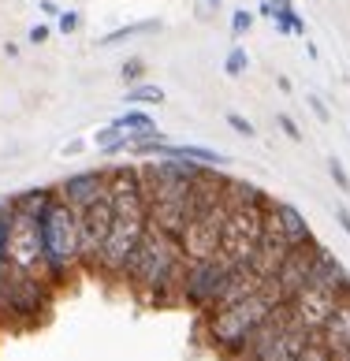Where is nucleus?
Masks as SVG:
<instances>
[{"instance_id": "nucleus-1", "label": "nucleus", "mask_w": 350, "mask_h": 361, "mask_svg": "<svg viewBox=\"0 0 350 361\" xmlns=\"http://www.w3.org/2000/svg\"><path fill=\"white\" fill-rule=\"evenodd\" d=\"M279 305L284 302H279L276 290L265 283L253 298L239 302V305H227V310H217V313H205V339H209V346L217 354H224V357H242L246 354L250 336L279 310Z\"/></svg>"}, {"instance_id": "nucleus-2", "label": "nucleus", "mask_w": 350, "mask_h": 361, "mask_svg": "<svg viewBox=\"0 0 350 361\" xmlns=\"http://www.w3.org/2000/svg\"><path fill=\"white\" fill-rule=\"evenodd\" d=\"M37 231H42L45 276L52 283H64L67 269L78 261V212L56 197V202L45 209V216L37 220Z\"/></svg>"}, {"instance_id": "nucleus-3", "label": "nucleus", "mask_w": 350, "mask_h": 361, "mask_svg": "<svg viewBox=\"0 0 350 361\" xmlns=\"http://www.w3.org/2000/svg\"><path fill=\"white\" fill-rule=\"evenodd\" d=\"M145 231H150V209H116V224H112V231H109V238H104V246H101L97 272L123 279V269H127L131 253L138 250Z\"/></svg>"}, {"instance_id": "nucleus-4", "label": "nucleus", "mask_w": 350, "mask_h": 361, "mask_svg": "<svg viewBox=\"0 0 350 361\" xmlns=\"http://www.w3.org/2000/svg\"><path fill=\"white\" fill-rule=\"evenodd\" d=\"M268 209L272 205H227L224 235H220V253L227 261H250V253L258 250V238L265 231Z\"/></svg>"}, {"instance_id": "nucleus-5", "label": "nucleus", "mask_w": 350, "mask_h": 361, "mask_svg": "<svg viewBox=\"0 0 350 361\" xmlns=\"http://www.w3.org/2000/svg\"><path fill=\"white\" fill-rule=\"evenodd\" d=\"M235 261H227L224 253H217V257H198V261H186V272H183V294L179 302L191 305V310H201L209 313L212 302H217V294L224 287L227 272H231Z\"/></svg>"}, {"instance_id": "nucleus-6", "label": "nucleus", "mask_w": 350, "mask_h": 361, "mask_svg": "<svg viewBox=\"0 0 350 361\" xmlns=\"http://www.w3.org/2000/svg\"><path fill=\"white\" fill-rule=\"evenodd\" d=\"M112 224H116V205H112L109 194L97 197L90 209L78 212V261H83L86 269H93V272H97L101 246H104V238H109Z\"/></svg>"}, {"instance_id": "nucleus-7", "label": "nucleus", "mask_w": 350, "mask_h": 361, "mask_svg": "<svg viewBox=\"0 0 350 361\" xmlns=\"http://www.w3.org/2000/svg\"><path fill=\"white\" fill-rule=\"evenodd\" d=\"M339 305H343V302L335 298L332 290L317 287V283H306V287L287 302V317H291L294 328L309 331V336H320V328L328 324V317L339 310Z\"/></svg>"}, {"instance_id": "nucleus-8", "label": "nucleus", "mask_w": 350, "mask_h": 361, "mask_svg": "<svg viewBox=\"0 0 350 361\" xmlns=\"http://www.w3.org/2000/svg\"><path fill=\"white\" fill-rule=\"evenodd\" d=\"M8 264H16L23 272L45 276L42 264V231H37V220L26 216V212L11 209V235H8Z\"/></svg>"}, {"instance_id": "nucleus-9", "label": "nucleus", "mask_w": 350, "mask_h": 361, "mask_svg": "<svg viewBox=\"0 0 350 361\" xmlns=\"http://www.w3.org/2000/svg\"><path fill=\"white\" fill-rule=\"evenodd\" d=\"M224 220H227V202H220L217 209L201 212V216L191 220L183 235V253L186 261H198V257H217L220 253V235H224Z\"/></svg>"}, {"instance_id": "nucleus-10", "label": "nucleus", "mask_w": 350, "mask_h": 361, "mask_svg": "<svg viewBox=\"0 0 350 361\" xmlns=\"http://www.w3.org/2000/svg\"><path fill=\"white\" fill-rule=\"evenodd\" d=\"M317 253H320V243H317V238H313V243H306V246H294V250L287 253V261L279 264V272L268 279V287L276 290V298L284 302V305L309 283V272H313Z\"/></svg>"}, {"instance_id": "nucleus-11", "label": "nucleus", "mask_w": 350, "mask_h": 361, "mask_svg": "<svg viewBox=\"0 0 350 361\" xmlns=\"http://www.w3.org/2000/svg\"><path fill=\"white\" fill-rule=\"evenodd\" d=\"M294 246L287 243V235L284 231H279V224L272 220V212H268V220H265V231H261V238H258V250H253L250 253V269L253 272H258L261 279H265V283H268V279H272L276 272H279V264H284L287 261V253H291Z\"/></svg>"}, {"instance_id": "nucleus-12", "label": "nucleus", "mask_w": 350, "mask_h": 361, "mask_svg": "<svg viewBox=\"0 0 350 361\" xmlns=\"http://www.w3.org/2000/svg\"><path fill=\"white\" fill-rule=\"evenodd\" d=\"M317 336H309V331H302V328H294V324H287L284 331H276L272 339H265V343H258L253 350L242 357V361H294L309 343H313Z\"/></svg>"}, {"instance_id": "nucleus-13", "label": "nucleus", "mask_w": 350, "mask_h": 361, "mask_svg": "<svg viewBox=\"0 0 350 361\" xmlns=\"http://www.w3.org/2000/svg\"><path fill=\"white\" fill-rule=\"evenodd\" d=\"M60 202H67L75 212H83V209H90L97 197H104L109 194V171H78V176H67L64 183H60Z\"/></svg>"}, {"instance_id": "nucleus-14", "label": "nucleus", "mask_w": 350, "mask_h": 361, "mask_svg": "<svg viewBox=\"0 0 350 361\" xmlns=\"http://www.w3.org/2000/svg\"><path fill=\"white\" fill-rule=\"evenodd\" d=\"M309 283H317V287H325L332 290L339 302H350V272H346V264L335 257L332 250L320 246L317 253V261H313V272H309Z\"/></svg>"}, {"instance_id": "nucleus-15", "label": "nucleus", "mask_w": 350, "mask_h": 361, "mask_svg": "<svg viewBox=\"0 0 350 361\" xmlns=\"http://www.w3.org/2000/svg\"><path fill=\"white\" fill-rule=\"evenodd\" d=\"M317 339L335 354V361H346L350 357V302H343L339 310L328 317V324L320 328Z\"/></svg>"}, {"instance_id": "nucleus-16", "label": "nucleus", "mask_w": 350, "mask_h": 361, "mask_svg": "<svg viewBox=\"0 0 350 361\" xmlns=\"http://www.w3.org/2000/svg\"><path fill=\"white\" fill-rule=\"evenodd\" d=\"M272 220L279 224V231L287 235V243L291 246H306V243H313V231H309V224L298 209H294L291 202H272Z\"/></svg>"}, {"instance_id": "nucleus-17", "label": "nucleus", "mask_w": 350, "mask_h": 361, "mask_svg": "<svg viewBox=\"0 0 350 361\" xmlns=\"http://www.w3.org/2000/svg\"><path fill=\"white\" fill-rule=\"evenodd\" d=\"M56 197H60L56 190H45V186H42V190H26V194H19L16 202H11V209H16V212H26V216H34V220H42L45 209L56 202Z\"/></svg>"}, {"instance_id": "nucleus-18", "label": "nucleus", "mask_w": 350, "mask_h": 361, "mask_svg": "<svg viewBox=\"0 0 350 361\" xmlns=\"http://www.w3.org/2000/svg\"><path fill=\"white\" fill-rule=\"evenodd\" d=\"M272 23H276L279 34H298V37H306V19L294 11L291 0H272Z\"/></svg>"}, {"instance_id": "nucleus-19", "label": "nucleus", "mask_w": 350, "mask_h": 361, "mask_svg": "<svg viewBox=\"0 0 350 361\" xmlns=\"http://www.w3.org/2000/svg\"><path fill=\"white\" fill-rule=\"evenodd\" d=\"M93 142H97L101 153H123V149H131V135H127V130H119L116 123L97 130V138H93Z\"/></svg>"}, {"instance_id": "nucleus-20", "label": "nucleus", "mask_w": 350, "mask_h": 361, "mask_svg": "<svg viewBox=\"0 0 350 361\" xmlns=\"http://www.w3.org/2000/svg\"><path fill=\"white\" fill-rule=\"evenodd\" d=\"M157 30H160V23H157V19L131 23V26H119V30L104 34V37H101V45H119V42H127V37H142V34H157Z\"/></svg>"}, {"instance_id": "nucleus-21", "label": "nucleus", "mask_w": 350, "mask_h": 361, "mask_svg": "<svg viewBox=\"0 0 350 361\" xmlns=\"http://www.w3.org/2000/svg\"><path fill=\"white\" fill-rule=\"evenodd\" d=\"M164 101V90L160 86H150V82H138L127 90V104H160Z\"/></svg>"}, {"instance_id": "nucleus-22", "label": "nucleus", "mask_w": 350, "mask_h": 361, "mask_svg": "<svg viewBox=\"0 0 350 361\" xmlns=\"http://www.w3.org/2000/svg\"><path fill=\"white\" fill-rule=\"evenodd\" d=\"M246 68H250V56H246V49H231L227 52V60H224V75H231V78H239V75H246Z\"/></svg>"}, {"instance_id": "nucleus-23", "label": "nucleus", "mask_w": 350, "mask_h": 361, "mask_svg": "<svg viewBox=\"0 0 350 361\" xmlns=\"http://www.w3.org/2000/svg\"><path fill=\"white\" fill-rule=\"evenodd\" d=\"M294 361H335V354H332L320 339H313V343H309V346H306V350H302L298 357H294Z\"/></svg>"}, {"instance_id": "nucleus-24", "label": "nucleus", "mask_w": 350, "mask_h": 361, "mask_svg": "<svg viewBox=\"0 0 350 361\" xmlns=\"http://www.w3.org/2000/svg\"><path fill=\"white\" fill-rule=\"evenodd\" d=\"M224 119H227V127H231V130H239L242 138H253V135H258V127H253L246 116H239V112H227Z\"/></svg>"}, {"instance_id": "nucleus-25", "label": "nucleus", "mask_w": 350, "mask_h": 361, "mask_svg": "<svg viewBox=\"0 0 350 361\" xmlns=\"http://www.w3.org/2000/svg\"><path fill=\"white\" fill-rule=\"evenodd\" d=\"M328 176L335 179V186H339V190H350V176H346V168H343L339 157H328Z\"/></svg>"}, {"instance_id": "nucleus-26", "label": "nucleus", "mask_w": 350, "mask_h": 361, "mask_svg": "<svg viewBox=\"0 0 350 361\" xmlns=\"http://www.w3.org/2000/svg\"><path fill=\"white\" fill-rule=\"evenodd\" d=\"M78 26H83V16H78V11H60L56 16V30L60 34H75Z\"/></svg>"}, {"instance_id": "nucleus-27", "label": "nucleus", "mask_w": 350, "mask_h": 361, "mask_svg": "<svg viewBox=\"0 0 350 361\" xmlns=\"http://www.w3.org/2000/svg\"><path fill=\"white\" fill-rule=\"evenodd\" d=\"M250 26H253V11H246V8H239L235 16H231V34H235V37H242V34L250 30Z\"/></svg>"}, {"instance_id": "nucleus-28", "label": "nucleus", "mask_w": 350, "mask_h": 361, "mask_svg": "<svg viewBox=\"0 0 350 361\" xmlns=\"http://www.w3.org/2000/svg\"><path fill=\"white\" fill-rule=\"evenodd\" d=\"M276 123H279V130H284L291 142H302V130H298V123H294L287 112H279V116H276Z\"/></svg>"}, {"instance_id": "nucleus-29", "label": "nucleus", "mask_w": 350, "mask_h": 361, "mask_svg": "<svg viewBox=\"0 0 350 361\" xmlns=\"http://www.w3.org/2000/svg\"><path fill=\"white\" fill-rule=\"evenodd\" d=\"M119 75H123V82H142V75H145V63H142V60H127V63H123V71H119Z\"/></svg>"}, {"instance_id": "nucleus-30", "label": "nucleus", "mask_w": 350, "mask_h": 361, "mask_svg": "<svg viewBox=\"0 0 350 361\" xmlns=\"http://www.w3.org/2000/svg\"><path fill=\"white\" fill-rule=\"evenodd\" d=\"M306 101H309V109H313V116L320 119V123H328V119H332V112H328V104L320 101V97H313V93H309Z\"/></svg>"}, {"instance_id": "nucleus-31", "label": "nucleus", "mask_w": 350, "mask_h": 361, "mask_svg": "<svg viewBox=\"0 0 350 361\" xmlns=\"http://www.w3.org/2000/svg\"><path fill=\"white\" fill-rule=\"evenodd\" d=\"M30 42H34V45H42V42H49V26H45V23H37L34 30H30Z\"/></svg>"}, {"instance_id": "nucleus-32", "label": "nucleus", "mask_w": 350, "mask_h": 361, "mask_svg": "<svg viewBox=\"0 0 350 361\" xmlns=\"http://www.w3.org/2000/svg\"><path fill=\"white\" fill-rule=\"evenodd\" d=\"M335 220H339V227L350 235V212H346V209H335Z\"/></svg>"}, {"instance_id": "nucleus-33", "label": "nucleus", "mask_w": 350, "mask_h": 361, "mask_svg": "<svg viewBox=\"0 0 350 361\" xmlns=\"http://www.w3.org/2000/svg\"><path fill=\"white\" fill-rule=\"evenodd\" d=\"M258 16H265V19H272V0H265V4L258 8Z\"/></svg>"}, {"instance_id": "nucleus-34", "label": "nucleus", "mask_w": 350, "mask_h": 361, "mask_svg": "<svg viewBox=\"0 0 350 361\" xmlns=\"http://www.w3.org/2000/svg\"><path fill=\"white\" fill-rule=\"evenodd\" d=\"M42 11H45V16H60V11H56V4H52V0H42Z\"/></svg>"}, {"instance_id": "nucleus-35", "label": "nucleus", "mask_w": 350, "mask_h": 361, "mask_svg": "<svg viewBox=\"0 0 350 361\" xmlns=\"http://www.w3.org/2000/svg\"><path fill=\"white\" fill-rule=\"evenodd\" d=\"M205 8H220V0H205Z\"/></svg>"}]
</instances>
